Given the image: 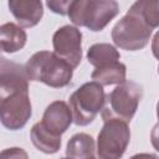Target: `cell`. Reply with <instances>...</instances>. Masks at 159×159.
<instances>
[{"instance_id": "obj_1", "label": "cell", "mask_w": 159, "mask_h": 159, "mask_svg": "<svg viewBox=\"0 0 159 159\" xmlns=\"http://www.w3.org/2000/svg\"><path fill=\"white\" fill-rule=\"evenodd\" d=\"M29 81L42 82L52 88H61L70 84L73 67L55 52L39 51L25 63Z\"/></svg>"}, {"instance_id": "obj_2", "label": "cell", "mask_w": 159, "mask_h": 159, "mask_svg": "<svg viewBox=\"0 0 159 159\" xmlns=\"http://www.w3.org/2000/svg\"><path fill=\"white\" fill-rule=\"evenodd\" d=\"M119 12L116 0H75L68 10V17L76 26L91 31H102Z\"/></svg>"}, {"instance_id": "obj_3", "label": "cell", "mask_w": 159, "mask_h": 159, "mask_svg": "<svg viewBox=\"0 0 159 159\" xmlns=\"http://www.w3.org/2000/svg\"><path fill=\"white\" fill-rule=\"evenodd\" d=\"M143 96V87L133 81H124L106 96V102L101 112L102 119L118 118L130 122Z\"/></svg>"}, {"instance_id": "obj_4", "label": "cell", "mask_w": 159, "mask_h": 159, "mask_svg": "<svg viewBox=\"0 0 159 159\" xmlns=\"http://www.w3.org/2000/svg\"><path fill=\"white\" fill-rule=\"evenodd\" d=\"M106 102L103 86L96 81L86 82L70 97V107L73 114V123L88 125L102 112Z\"/></svg>"}, {"instance_id": "obj_5", "label": "cell", "mask_w": 159, "mask_h": 159, "mask_svg": "<svg viewBox=\"0 0 159 159\" xmlns=\"http://www.w3.org/2000/svg\"><path fill=\"white\" fill-rule=\"evenodd\" d=\"M153 29L140 17L127 12L113 27L112 40L114 45L125 51H138L144 48L152 36Z\"/></svg>"}, {"instance_id": "obj_6", "label": "cell", "mask_w": 159, "mask_h": 159, "mask_svg": "<svg viewBox=\"0 0 159 159\" xmlns=\"http://www.w3.org/2000/svg\"><path fill=\"white\" fill-rule=\"evenodd\" d=\"M129 140L128 122L118 118L106 119L97 138V155L102 159H118L124 154Z\"/></svg>"}, {"instance_id": "obj_7", "label": "cell", "mask_w": 159, "mask_h": 159, "mask_svg": "<svg viewBox=\"0 0 159 159\" xmlns=\"http://www.w3.org/2000/svg\"><path fill=\"white\" fill-rule=\"evenodd\" d=\"M0 97V119L2 125L10 130L25 127L32 113L29 91H16Z\"/></svg>"}, {"instance_id": "obj_8", "label": "cell", "mask_w": 159, "mask_h": 159, "mask_svg": "<svg viewBox=\"0 0 159 159\" xmlns=\"http://www.w3.org/2000/svg\"><path fill=\"white\" fill-rule=\"evenodd\" d=\"M53 52L76 68L82 60V32L71 25L56 30L52 36Z\"/></svg>"}, {"instance_id": "obj_9", "label": "cell", "mask_w": 159, "mask_h": 159, "mask_svg": "<svg viewBox=\"0 0 159 159\" xmlns=\"http://www.w3.org/2000/svg\"><path fill=\"white\" fill-rule=\"evenodd\" d=\"M16 91H29V78L25 66L2 57L0 70V96Z\"/></svg>"}, {"instance_id": "obj_10", "label": "cell", "mask_w": 159, "mask_h": 159, "mask_svg": "<svg viewBox=\"0 0 159 159\" xmlns=\"http://www.w3.org/2000/svg\"><path fill=\"white\" fill-rule=\"evenodd\" d=\"M73 114L70 104L63 101H55L50 103L42 116L41 123L53 134L62 135L72 124Z\"/></svg>"}, {"instance_id": "obj_11", "label": "cell", "mask_w": 159, "mask_h": 159, "mask_svg": "<svg viewBox=\"0 0 159 159\" xmlns=\"http://www.w3.org/2000/svg\"><path fill=\"white\" fill-rule=\"evenodd\" d=\"M9 10L21 27L36 26L43 15L41 0H9Z\"/></svg>"}, {"instance_id": "obj_12", "label": "cell", "mask_w": 159, "mask_h": 159, "mask_svg": "<svg viewBox=\"0 0 159 159\" xmlns=\"http://www.w3.org/2000/svg\"><path fill=\"white\" fill-rule=\"evenodd\" d=\"M27 41V35L20 25L14 22L2 24L0 27V45L2 52L14 53L21 50Z\"/></svg>"}, {"instance_id": "obj_13", "label": "cell", "mask_w": 159, "mask_h": 159, "mask_svg": "<svg viewBox=\"0 0 159 159\" xmlns=\"http://www.w3.org/2000/svg\"><path fill=\"white\" fill-rule=\"evenodd\" d=\"M30 137L32 144L46 154H53L61 148V135L53 134L41 122H37L32 125Z\"/></svg>"}, {"instance_id": "obj_14", "label": "cell", "mask_w": 159, "mask_h": 159, "mask_svg": "<svg viewBox=\"0 0 159 159\" xmlns=\"http://www.w3.org/2000/svg\"><path fill=\"white\" fill-rule=\"evenodd\" d=\"M96 144L93 138L87 133H77L71 137L66 147V157L68 158H94Z\"/></svg>"}, {"instance_id": "obj_15", "label": "cell", "mask_w": 159, "mask_h": 159, "mask_svg": "<svg viewBox=\"0 0 159 159\" xmlns=\"http://www.w3.org/2000/svg\"><path fill=\"white\" fill-rule=\"evenodd\" d=\"M127 77V67L124 63L117 61L102 67H96L92 72L91 78L102 86L109 84H119L125 81Z\"/></svg>"}, {"instance_id": "obj_16", "label": "cell", "mask_w": 159, "mask_h": 159, "mask_svg": "<svg viewBox=\"0 0 159 159\" xmlns=\"http://www.w3.org/2000/svg\"><path fill=\"white\" fill-rule=\"evenodd\" d=\"M118 50L111 43H94L87 51V60L94 67H102L119 61Z\"/></svg>"}, {"instance_id": "obj_17", "label": "cell", "mask_w": 159, "mask_h": 159, "mask_svg": "<svg viewBox=\"0 0 159 159\" xmlns=\"http://www.w3.org/2000/svg\"><path fill=\"white\" fill-rule=\"evenodd\" d=\"M140 17L149 27H159V0H137L128 10Z\"/></svg>"}, {"instance_id": "obj_18", "label": "cell", "mask_w": 159, "mask_h": 159, "mask_svg": "<svg viewBox=\"0 0 159 159\" xmlns=\"http://www.w3.org/2000/svg\"><path fill=\"white\" fill-rule=\"evenodd\" d=\"M73 1L75 0H46V5L52 12L65 16L68 14L70 6Z\"/></svg>"}, {"instance_id": "obj_19", "label": "cell", "mask_w": 159, "mask_h": 159, "mask_svg": "<svg viewBox=\"0 0 159 159\" xmlns=\"http://www.w3.org/2000/svg\"><path fill=\"white\" fill-rule=\"evenodd\" d=\"M150 142H152L153 148L157 152H159V122L153 127L150 132Z\"/></svg>"}, {"instance_id": "obj_20", "label": "cell", "mask_w": 159, "mask_h": 159, "mask_svg": "<svg viewBox=\"0 0 159 159\" xmlns=\"http://www.w3.org/2000/svg\"><path fill=\"white\" fill-rule=\"evenodd\" d=\"M2 157H24L26 158L27 154L25 152H22L20 148H11V149H7V150H4L1 153Z\"/></svg>"}, {"instance_id": "obj_21", "label": "cell", "mask_w": 159, "mask_h": 159, "mask_svg": "<svg viewBox=\"0 0 159 159\" xmlns=\"http://www.w3.org/2000/svg\"><path fill=\"white\" fill-rule=\"evenodd\" d=\"M152 52L157 60H159V31L154 35L152 40Z\"/></svg>"}, {"instance_id": "obj_22", "label": "cell", "mask_w": 159, "mask_h": 159, "mask_svg": "<svg viewBox=\"0 0 159 159\" xmlns=\"http://www.w3.org/2000/svg\"><path fill=\"white\" fill-rule=\"evenodd\" d=\"M157 117H158V120H159V102L157 103Z\"/></svg>"}, {"instance_id": "obj_23", "label": "cell", "mask_w": 159, "mask_h": 159, "mask_svg": "<svg viewBox=\"0 0 159 159\" xmlns=\"http://www.w3.org/2000/svg\"><path fill=\"white\" fill-rule=\"evenodd\" d=\"M158 72H159V66H158Z\"/></svg>"}]
</instances>
